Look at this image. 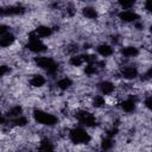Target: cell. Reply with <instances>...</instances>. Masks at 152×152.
Listing matches in <instances>:
<instances>
[{
	"mask_svg": "<svg viewBox=\"0 0 152 152\" xmlns=\"http://www.w3.org/2000/svg\"><path fill=\"white\" fill-rule=\"evenodd\" d=\"M120 53L124 58H134L139 55V49L134 45H127V46L121 48Z\"/></svg>",
	"mask_w": 152,
	"mask_h": 152,
	"instance_id": "cell-15",
	"label": "cell"
},
{
	"mask_svg": "<svg viewBox=\"0 0 152 152\" xmlns=\"http://www.w3.org/2000/svg\"><path fill=\"white\" fill-rule=\"evenodd\" d=\"M113 146H114V139L113 138H110V137H103L102 139H101V141H100V148L102 150V151H110L112 148H113Z\"/></svg>",
	"mask_w": 152,
	"mask_h": 152,
	"instance_id": "cell-20",
	"label": "cell"
},
{
	"mask_svg": "<svg viewBox=\"0 0 152 152\" xmlns=\"http://www.w3.org/2000/svg\"><path fill=\"white\" fill-rule=\"evenodd\" d=\"M151 102H152V99H151L150 95H147L146 99L144 100V106H145V108H146L147 110H150V108H151Z\"/></svg>",
	"mask_w": 152,
	"mask_h": 152,
	"instance_id": "cell-25",
	"label": "cell"
},
{
	"mask_svg": "<svg viewBox=\"0 0 152 152\" xmlns=\"http://www.w3.org/2000/svg\"><path fill=\"white\" fill-rule=\"evenodd\" d=\"M12 124H13L15 127L21 128V127L27 126L28 119H27L26 116H24V115H20V116H18V118H15V119H12Z\"/></svg>",
	"mask_w": 152,
	"mask_h": 152,
	"instance_id": "cell-21",
	"label": "cell"
},
{
	"mask_svg": "<svg viewBox=\"0 0 152 152\" xmlns=\"http://www.w3.org/2000/svg\"><path fill=\"white\" fill-rule=\"evenodd\" d=\"M97 88H99V91L101 93V95H112L115 91V84L107 80L99 82Z\"/></svg>",
	"mask_w": 152,
	"mask_h": 152,
	"instance_id": "cell-10",
	"label": "cell"
},
{
	"mask_svg": "<svg viewBox=\"0 0 152 152\" xmlns=\"http://www.w3.org/2000/svg\"><path fill=\"white\" fill-rule=\"evenodd\" d=\"M106 103H107V101H106L103 95H94L90 100V104L96 109H100V108L104 107Z\"/></svg>",
	"mask_w": 152,
	"mask_h": 152,
	"instance_id": "cell-19",
	"label": "cell"
},
{
	"mask_svg": "<svg viewBox=\"0 0 152 152\" xmlns=\"http://www.w3.org/2000/svg\"><path fill=\"white\" fill-rule=\"evenodd\" d=\"M120 108L125 113H133L137 108V97L133 95H128L127 99L120 101Z\"/></svg>",
	"mask_w": 152,
	"mask_h": 152,
	"instance_id": "cell-8",
	"label": "cell"
},
{
	"mask_svg": "<svg viewBox=\"0 0 152 152\" xmlns=\"http://www.w3.org/2000/svg\"><path fill=\"white\" fill-rule=\"evenodd\" d=\"M97 71H99V69L96 68L95 64H87V65L84 66V69H83V72H84L87 76H93V75L97 74Z\"/></svg>",
	"mask_w": 152,
	"mask_h": 152,
	"instance_id": "cell-23",
	"label": "cell"
},
{
	"mask_svg": "<svg viewBox=\"0 0 152 152\" xmlns=\"http://www.w3.org/2000/svg\"><path fill=\"white\" fill-rule=\"evenodd\" d=\"M72 84H74V81L69 76H63L56 81V88L59 90H63V91L70 89L72 87Z\"/></svg>",
	"mask_w": 152,
	"mask_h": 152,
	"instance_id": "cell-16",
	"label": "cell"
},
{
	"mask_svg": "<svg viewBox=\"0 0 152 152\" xmlns=\"http://www.w3.org/2000/svg\"><path fill=\"white\" fill-rule=\"evenodd\" d=\"M28 83L32 88H42L46 84V78L42 74H34L28 78Z\"/></svg>",
	"mask_w": 152,
	"mask_h": 152,
	"instance_id": "cell-13",
	"label": "cell"
},
{
	"mask_svg": "<svg viewBox=\"0 0 152 152\" xmlns=\"http://www.w3.org/2000/svg\"><path fill=\"white\" fill-rule=\"evenodd\" d=\"M33 63L36 66H38L39 69H44V70H48L50 69L56 62L52 57H49V56H37L33 58Z\"/></svg>",
	"mask_w": 152,
	"mask_h": 152,
	"instance_id": "cell-6",
	"label": "cell"
},
{
	"mask_svg": "<svg viewBox=\"0 0 152 152\" xmlns=\"http://www.w3.org/2000/svg\"><path fill=\"white\" fill-rule=\"evenodd\" d=\"M11 72V68L6 64H0V77H4L5 75Z\"/></svg>",
	"mask_w": 152,
	"mask_h": 152,
	"instance_id": "cell-24",
	"label": "cell"
},
{
	"mask_svg": "<svg viewBox=\"0 0 152 152\" xmlns=\"http://www.w3.org/2000/svg\"><path fill=\"white\" fill-rule=\"evenodd\" d=\"M15 34L12 32H7L2 36H0V48L1 49H7L12 46L15 43Z\"/></svg>",
	"mask_w": 152,
	"mask_h": 152,
	"instance_id": "cell-11",
	"label": "cell"
},
{
	"mask_svg": "<svg viewBox=\"0 0 152 152\" xmlns=\"http://www.w3.org/2000/svg\"><path fill=\"white\" fill-rule=\"evenodd\" d=\"M96 52H97V55H100L102 57H110L114 53V49L110 44L101 43L96 46Z\"/></svg>",
	"mask_w": 152,
	"mask_h": 152,
	"instance_id": "cell-14",
	"label": "cell"
},
{
	"mask_svg": "<svg viewBox=\"0 0 152 152\" xmlns=\"http://www.w3.org/2000/svg\"><path fill=\"white\" fill-rule=\"evenodd\" d=\"M32 118H33L34 122H37L42 126H46V127H53L58 124V118L56 115H53L52 113H49L42 108H34L32 110Z\"/></svg>",
	"mask_w": 152,
	"mask_h": 152,
	"instance_id": "cell-1",
	"label": "cell"
},
{
	"mask_svg": "<svg viewBox=\"0 0 152 152\" xmlns=\"http://www.w3.org/2000/svg\"><path fill=\"white\" fill-rule=\"evenodd\" d=\"M119 75H120L124 80L131 81V80H134V78L138 77L139 71H138V68H137V66H133V65H124V66L120 69Z\"/></svg>",
	"mask_w": 152,
	"mask_h": 152,
	"instance_id": "cell-7",
	"label": "cell"
},
{
	"mask_svg": "<svg viewBox=\"0 0 152 152\" xmlns=\"http://www.w3.org/2000/svg\"><path fill=\"white\" fill-rule=\"evenodd\" d=\"M68 63H69V65H71L74 68H80L81 65L84 64V55H77V53H75V55H72L69 58Z\"/></svg>",
	"mask_w": 152,
	"mask_h": 152,
	"instance_id": "cell-18",
	"label": "cell"
},
{
	"mask_svg": "<svg viewBox=\"0 0 152 152\" xmlns=\"http://www.w3.org/2000/svg\"><path fill=\"white\" fill-rule=\"evenodd\" d=\"M75 118H76V120H77L82 126H86L87 128H94V127L97 125L96 116H95L91 112H89L88 109H84V108L76 110Z\"/></svg>",
	"mask_w": 152,
	"mask_h": 152,
	"instance_id": "cell-3",
	"label": "cell"
},
{
	"mask_svg": "<svg viewBox=\"0 0 152 152\" xmlns=\"http://www.w3.org/2000/svg\"><path fill=\"white\" fill-rule=\"evenodd\" d=\"M6 120H7L6 115L0 112V125H5V124H6Z\"/></svg>",
	"mask_w": 152,
	"mask_h": 152,
	"instance_id": "cell-27",
	"label": "cell"
},
{
	"mask_svg": "<svg viewBox=\"0 0 152 152\" xmlns=\"http://www.w3.org/2000/svg\"><path fill=\"white\" fill-rule=\"evenodd\" d=\"M36 36L38 38H48V37H51L53 34V30L51 26H48V25H38L34 31Z\"/></svg>",
	"mask_w": 152,
	"mask_h": 152,
	"instance_id": "cell-12",
	"label": "cell"
},
{
	"mask_svg": "<svg viewBox=\"0 0 152 152\" xmlns=\"http://www.w3.org/2000/svg\"><path fill=\"white\" fill-rule=\"evenodd\" d=\"M8 30H10V26H8V25H6V24H0V36L7 33Z\"/></svg>",
	"mask_w": 152,
	"mask_h": 152,
	"instance_id": "cell-26",
	"label": "cell"
},
{
	"mask_svg": "<svg viewBox=\"0 0 152 152\" xmlns=\"http://www.w3.org/2000/svg\"><path fill=\"white\" fill-rule=\"evenodd\" d=\"M69 140L74 145H87L91 141V134L83 127H72L68 131Z\"/></svg>",
	"mask_w": 152,
	"mask_h": 152,
	"instance_id": "cell-2",
	"label": "cell"
},
{
	"mask_svg": "<svg viewBox=\"0 0 152 152\" xmlns=\"http://www.w3.org/2000/svg\"><path fill=\"white\" fill-rule=\"evenodd\" d=\"M116 5L120 7V10L122 11H127V10H131L135 6V2L132 1V0H120L116 2Z\"/></svg>",
	"mask_w": 152,
	"mask_h": 152,
	"instance_id": "cell-22",
	"label": "cell"
},
{
	"mask_svg": "<svg viewBox=\"0 0 152 152\" xmlns=\"http://www.w3.org/2000/svg\"><path fill=\"white\" fill-rule=\"evenodd\" d=\"M23 112H24V108L20 106V104H15V106H12L7 109V114H6V118H11V119H15L20 115H23Z\"/></svg>",
	"mask_w": 152,
	"mask_h": 152,
	"instance_id": "cell-17",
	"label": "cell"
},
{
	"mask_svg": "<svg viewBox=\"0 0 152 152\" xmlns=\"http://www.w3.org/2000/svg\"><path fill=\"white\" fill-rule=\"evenodd\" d=\"M81 13H82V17L88 19V20H96L100 15L97 8L95 6H90V5L83 6L81 10Z\"/></svg>",
	"mask_w": 152,
	"mask_h": 152,
	"instance_id": "cell-9",
	"label": "cell"
},
{
	"mask_svg": "<svg viewBox=\"0 0 152 152\" xmlns=\"http://www.w3.org/2000/svg\"><path fill=\"white\" fill-rule=\"evenodd\" d=\"M26 49L33 53H42L48 50V45L45 43H43L39 38H36V39H31L27 42Z\"/></svg>",
	"mask_w": 152,
	"mask_h": 152,
	"instance_id": "cell-5",
	"label": "cell"
},
{
	"mask_svg": "<svg viewBox=\"0 0 152 152\" xmlns=\"http://www.w3.org/2000/svg\"><path fill=\"white\" fill-rule=\"evenodd\" d=\"M116 17L121 23H137L140 19V14L132 10L120 11V12H118Z\"/></svg>",
	"mask_w": 152,
	"mask_h": 152,
	"instance_id": "cell-4",
	"label": "cell"
}]
</instances>
